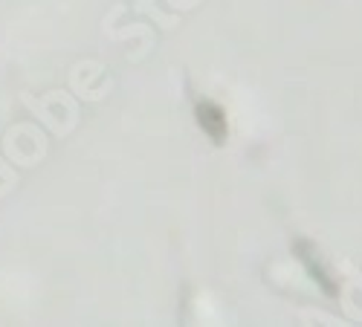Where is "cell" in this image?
I'll return each instance as SVG.
<instances>
[{"mask_svg": "<svg viewBox=\"0 0 362 327\" xmlns=\"http://www.w3.org/2000/svg\"><path fill=\"white\" fill-rule=\"evenodd\" d=\"M197 113H200V125L206 128V133L212 136L215 142H223V136H226V119H223V110H221L218 105H212V102H203V105L197 107Z\"/></svg>", "mask_w": 362, "mask_h": 327, "instance_id": "1", "label": "cell"}]
</instances>
